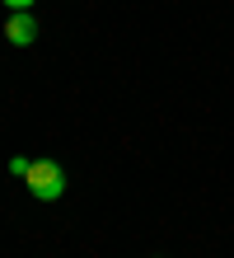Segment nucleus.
Wrapping results in <instances>:
<instances>
[{
  "mask_svg": "<svg viewBox=\"0 0 234 258\" xmlns=\"http://www.w3.org/2000/svg\"><path fill=\"white\" fill-rule=\"evenodd\" d=\"M24 188L38 197V202H56L61 192H66V169H61L56 160H33L28 164V178H24Z\"/></svg>",
  "mask_w": 234,
  "mask_h": 258,
  "instance_id": "1",
  "label": "nucleus"
},
{
  "mask_svg": "<svg viewBox=\"0 0 234 258\" xmlns=\"http://www.w3.org/2000/svg\"><path fill=\"white\" fill-rule=\"evenodd\" d=\"M5 38L14 42V47H28V42L38 38V19H33L28 10H14V14H10V24H5Z\"/></svg>",
  "mask_w": 234,
  "mask_h": 258,
  "instance_id": "2",
  "label": "nucleus"
},
{
  "mask_svg": "<svg viewBox=\"0 0 234 258\" xmlns=\"http://www.w3.org/2000/svg\"><path fill=\"white\" fill-rule=\"evenodd\" d=\"M28 164H33L28 155H14V160H10V174H14V178H28Z\"/></svg>",
  "mask_w": 234,
  "mask_h": 258,
  "instance_id": "3",
  "label": "nucleus"
},
{
  "mask_svg": "<svg viewBox=\"0 0 234 258\" xmlns=\"http://www.w3.org/2000/svg\"><path fill=\"white\" fill-rule=\"evenodd\" d=\"M5 5H10V10H28L33 0H5Z\"/></svg>",
  "mask_w": 234,
  "mask_h": 258,
  "instance_id": "4",
  "label": "nucleus"
}]
</instances>
